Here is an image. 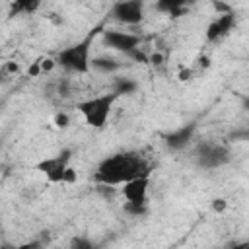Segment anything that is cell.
<instances>
[{
    "instance_id": "1",
    "label": "cell",
    "mask_w": 249,
    "mask_h": 249,
    "mask_svg": "<svg viewBox=\"0 0 249 249\" xmlns=\"http://www.w3.org/2000/svg\"><path fill=\"white\" fill-rule=\"evenodd\" d=\"M150 173L152 171L148 161L138 154H115L105 158L97 165L93 173V181L101 187H117Z\"/></svg>"
},
{
    "instance_id": "2",
    "label": "cell",
    "mask_w": 249,
    "mask_h": 249,
    "mask_svg": "<svg viewBox=\"0 0 249 249\" xmlns=\"http://www.w3.org/2000/svg\"><path fill=\"white\" fill-rule=\"evenodd\" d=\"M119 93H103V95H95L89 99H84L78 103V111L82 113L84 121L93 126V128H103L107 124V119L111 115L113 103L117 101Z\"/></svg>"
},
{
    "instance_id": "3",
    "label": "cell",
    "mask_w": 249,
    "mask_h": 249,
    "mask_svg": "<svg viewBox=\"0 0 249 249\" xmlns=\"http://www.w3.org/2000/svg\"><path fill=\"white\" fill-rule=\"evenodd\" d=\"M89 47H91V35L86 37L84 41L66 47L58 53L56 62L70 70V72H78V74H88L91 70V58H89Z\"/></svg>"
},
{
    "instance_id": "4",
    "label": "cell",
    "mask_w": 249,
    "mask_h": 249,
    "mask_svg": "<svg viewBox=\"0 0 249 249\" xmlns=\"http://www.w3.org/2000/svg\"><path fill=\"white\" fill-rule=\"evenodd\" d=\"M70 160H72V152L68 148L60 150L56 156H51V158H45L41 161H37L33 165L35 171L43 173L47 183L51 185H62L64 183V175L70 167Z\"/></svg>"
},
{
    "instance_id": "5",
    "label": "cell",
    "mask_w": 249,
    "mask_h": 249,
    "mask_svg": "<svg viewBox=\"0 0 249 249\" xmlns=\"http://www.w3.org/2000/svg\"><path fill=\"white\" fill-rule=\"evenodd\" d=\"M103 41L109 49L121 51V53H126V54L140 49V37L136 33H128V31L107 29V31H103Z\"/></svg>"
},
{
    "instance_id": "6",
    "label": "cell",
    "mask_w": 249,
    "mask_h": 249,
    "mask_svg": "<svg viewBox=\"0 0 249 249\" xmlns=\"http://www.w3.org/2000/svg\"><path fill=\"white\" fill-rule=\"evenodd\" d=\"M111 14L117 21H121L124 25H136L144 19V4L140 0L117 2V4H113Z\"/></svg>"
},
{
    "instance_id": "7",
    "label": "cell",
    "mask_w": 249,
    "mask_h": 249,
    "mask_svg": "<svg viewBox=\"0 0 249 249\" xmlns=\"http://www.w3.org/2000/svg\"><path fill=\"white\" fill-rule=\"evenodd\" d=\"M148 189H150V175L132 179L121 187V193L126 200V204H136V206H146L148 202Z\"/></svg>"
},
{
    "instance_id": "8",
    "label": "cell",
    "mask_w": 249,
    "mask_h": 249,
    "mask_svg": "<svg viewBox=\"0 0 249 249\" xmlns=\"http://www.w3.org/2000/svg\"><path fill=\"white\" fill-rule=\"evenodd\" d=\"M230 160V154L224 146H216V144H204L200 146L198 152V163L204 167H218L222 163H226Z\"/></svg>"
},
{
    "instance_id": "9",
    "label": "cell",
    "mask_w": 249,
    "mask_h": 249,
    "mask_svg": "<svg viewBox=\"0 0 249 249\" xmlns=\"http://www.w3.org/2000/svg\"><path fill=\"white\" fill-rule=\"evenodd\" d=\"M235 23V19H233V14H226V16H218L208 27H206V39L208 41H216V39H220V37H224L230 29H231V25Z\"/></svg>"
},
{
    "instance_id": "10",
    "label": "cell",
    "mask_w": 249,
    "mask_h": 249,
    "mask_svg": "<svg viewBox=\"0 0 249 249\" xmlns=\"http://www.w3.org/2000/svg\"><path fill=\"white\" fill-rule=\"evenodd\" d=\"M193 130H195L193 124H187V126H181V128L173 130V132L167 136V144H169V148L179 150V148L187 146V142H189L191 136H193Z\"/></svg>"
},
{
    "instance_id": "11",
    "label": "cell",
    "mask_w": 249,
    "mask_h": 249,
    "mask_svg": "<svg viewBox=\"0 0 249 249\" xmlns=\"http://www.w3.org/2000/svg\"><path fill=\"white\" fill-rule=\"evenodd\" d=\"M91 68L109 72V70L119 68V64H117V60H113V58H103V56H101V58H93V60H91Z\"/></svg>"
},
{
    "instance_id": "12",
    "label": "cell",
    "mask_w": 249,
    "mask_h": 249,
    "mask_svg": "<svg viewBox=\"0 0 249 249\" xmlns=\"http://www.w3.org/2000/svg\"><path fill=\"white\" fill-rule=\"evenodd\" d=\"M53 123L56 124V128H68V124H70V115L64 113V111H60V113L54 115Z\"/></svg>"
},
{
    "instance_id": "13",
    "label": "cell",
    "mask_w": 249,
    "mask_h": 249,
    "mask_svg": "<svg viewBox=\"0 0 249 249\" xmlns=\"http://www.w3.org/2000/svg\"><path fill=\"white\" fill-rule=\"evenodd\" d=\"M70 249H93V243L88 237H74L70 243Z\"/></svg>"
},
{
    "instance_id": "14",
    "label": "cell",
    "mask_w": 249,
    "mask_h": 249,
    "mask_svg": "<svg viewBox=\"0 0 249 249\" xmlns=\"http://www.w3.org/2000/svg\"><path fill=\"white\" fill-rule=\"evenodd\" d=\"M136 89V84L134 82H124V80H121L119 84H117V89H115V93H130V91H134Z\"/></svg>"
},
{
    "instance_id": "15",
    "label": "cell",
    "mask_w": 249,
    "mask_h": 249,
    "mask_svg": "<svg viewBox=\"0 0 249 249\" xmlns=\"http://www.w3.org/2000/svg\"><path fill=\"white\" fill-rule=\"evenodd\" d=\"M39 62H41V70H43V74H45V72H53L54 66L58 64V62H56L54 58H51V56H49V58H41Z\"/></svg>"
},
{
    "instance_id": "16",
    "label": "cell",
    "mask_w": 249,
    "mask_h": 249,
    "mask_svg": "<svg viewBox=\"0 0 249 249\" xmlns=\"http://www.w3.org/2000/svg\"><path fill=\"white\" fill-rule=\"evenodd\" d=\"M226 208H228V200H226V198H214V200H212V210H214L216 214L226 212Z\"/></svg>"
},
{
    "instance_id": "17",
    "label": "cell",
    "mask_w": 249,
    "mask_h": 249,
    "mask_svg": "<svg viewBox=\"0 0 249 249\" xmlns=\"http://www.w3.org/2000/svg\"><path fill=\"white\" fill-rule=\"evenodd\" d=\"M76 181H78V173H76V169L70 165L68 171H66V175H64V183H62V185H72V183H76Z\"/></svg>"
},
{
    "instance_id": "18",
    "label": "cell",
    "mask_w": 249,
    "mask_h": 249,
    "mask_svg": "<svg viewBox=\"0 0 249 249\" xmlns=\"http://www.w3.org/2000/svg\"><path fill=\"white\" fill-rule=\"evenodd\" d=\"M27 74L31 76V78H37L39 74H43V70H41V62L37 60V62H31V66L27 68Z\"/></svg>"
},
{
    "instance_id": "19",
    "label": "cell",
    "mask_w": 249,
    "mask_h": 249,
    "mask_svg": "<svg viewBox=\"0 0 249 249\" xmlns=\"http://www.w3.org/2000/svg\"><path fill=\"white\" fill-rule=\"evenodd\" d=\"M191 76H193V70H191V68H183V70L179 72V80H181V82H189Z\"/></svg>"
},
{
    "instance_id": "20",
    "label": "cell",
    "mask_w": 249,
    "mask_h": 249,
    "mask_svg": "<svg viewBox=\"0 0 249 249\" xmlns=\"http://www.w3.org/2000/svg\"><path fill=\"white\" fill-rule=\"evenodd\" d=\"M18 70H19V66H18L16 62H6V64H4V72H10V74H18Z\"/></svg>"
},
{
    "instance_id": "21",
    "label": "cell",
    "mask_w": 249,
    "mask_h": 249,
    "mask_svg": "<svg viewBox=\"0 0 249 249\" xmlns=\"http://www.w3.org/2000/svg\"><path fill=\"white\" fill-rule=\"evenodd\" d=\"M161 60H163V56H161L160 53H154V54H150V62H152V64H161Z\"/></svg>"
},
{
    "instance_id": "22",
    "label": "cell",
    "mask_w": 249,
    "mask_h": 249,
    "mask_svg": "<svg viewBox=\"0 0 249 249\" xmlns=\"http://www.w3.org/2000/svg\"><path fill=\"white\" fill-rule=\"evenodd\" d=\"M231 249H249V239H245V241H241V243H235Z\"/></svg>"
},
{
    "instance_id": "23",
    "label": "cell",
    "mask_w": 249,
    "mask_h": 249,
    "mask_svg": "<svg viewBox=\"0 0 249 249\" xmlns=\"http://www.w3.org/2000/svg\"><path fill=\"white\" fill-rule=\"evenodd\" d=\"M198 64H200V66H204V68H208V66H210L208 56H200V58H198Z\"/></svg>"
},
{
    "instance_id": "24",
    "label": "cell",
    "mask_w": 249,
    "mask_h": 249,
    "mask_svg": "<svg viewBox=\"0 0 249 249\" xmlns=\"http://www.w3.org/2000/svg\"><path fill=\"white\" fill-rule=\"evenodd\" d=\"M18 249H33V243H27V245H21V247H18Z\"/></svg>"
}]
</instances>
